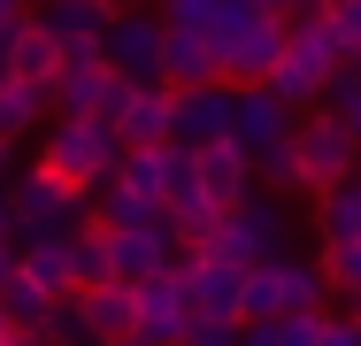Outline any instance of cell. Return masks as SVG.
<instances>
[{
  "instance_id": "cell-1",
  "label": "cell",
  "mask_w": 361,
  "mask_h": 346,
  "mask_svg": "<svg viewBox=\"0 0 361 346\" xmlns=\"http://www.w3.org/2000/svg\"><path fill=\"white\" fill-rule=\"evenodd\" d=\"M116 162H123L116 124H108V116H77V108H62V124H54L47 146H39V169H54V177L77 185V193H100V185L116 177Z\"/></svg>"
},
{
  "instance_id": "cell-2",
  "label": "cell",
  "mask_w": 361,
  "mask_h": 346,
  "mask_svg": "<svg viewBox=\"0 0 361 346\" xmlns=\"http://www.w3.org/2000/svg\"><path fill=\"white\" fill-rule=\"evenodd\" d=\"M123 93H131V77L108 62V47H100V39L62 47V62H54V108H77V116H116V108H123Z\"/></svg>"
},
{
  "instance_id": "cell-3",
  "label": "cell",
  "mask_w": 361,
  "mask_h": 346,
  "mask_svg": "<svg viewBox=\"0 0 361 346\" xmlns=\"http://www.w3.org/2000/svg\"><path fill=\"white\" fill-rule=\"evenodd\" d=\"M331 69H338L331 23H285V54H277V69H269V85L285 93L292 108H315L323 85H331Z\"/></svg>"
},
{
  "instance_id": "cell-4",
  "label": "cell",
  "mask_w": 361,
  "mask_h": 346,
  "mask_svg": "<svg viewBox=\"0 0 361 346\" xmlns=\"http://www.w3.org/2000/svg\"><path fill=\"white\" fill-rule=\"evenodd\" d=\"M292 138H300V169H307V193H331V185H346L361 169V138L315 100L300 124H292Z\"/></svg>"
},
{
  "instance_id": "cell-5",
  "label": "cell",
  "mask_w": 361,
  "mask_h": 346,
  "mask_svg": "<svg viewBox=\"0 0 361 346\" xmlns=\"http://www.w3.org/2000/svg\"><path fill=\"white\" fill-rule=\"evenodd\" d=\"M216 47H223V77H231V85H269V69L285 54V16L254 8V16H238V23L223 31Z\"/></svg>"
},
{
  "instance_id": "cell-6",
  "label": "cell",
  "mask_w": 361,
  "mask_h": 346,
  "mask_svg": "<svg viewBox=\"0 0 361 346\" xmlns=\"http://www.w3.org/2000/svg\"><path fill=\"white\" fill-rule=\"evenodd\" d=\"M8 208H16V239H39V231H77L85 193L62 185L54 169H31V177H16V185H8Z\"/></svg>"
},
{
  "instance_id": "cell-7",
  "label": "cell",
  "mask_w": 361,
  "mask_h": 346,
  "mask_svg": "<svg viewBox=\"0 0 361 346\" xmlns=\"http://www.w3.org/2000/svg\"><path fill=\"white\" fill-rule=\"evenodd\" d=\"M131 292H139V331H131V339H146V346H185V323H192V292H185V262H169V270L139 277Z\"/></svg>"
},
{
  "instance_id": "cell-8",
  "label": "cell",
  "mask_w": 361,
  "mask_h": 346,
  "mask_svg": "<svg viewBox=\"0 0 361 346\" xmlns=\"http://www.w3.org/2000/svg\"><path fill=\"white\" fill-rule=\"evenodd\" d=\"M100 47H108V62L123 69V77H161L169 23H161V8H116L108 31H100Z\"/></svg>"
},
{
  "instance_id": "cell-9",
  "label": "cell",
  "mask_w": 361,
  "mask_h": 346,
  "mask_svg": "<svg viewBox=\"0 0 361 346\" xmlns=\"http://www.w3.org/2000/svg\"><path fill=\"white\" fill-rule=\"evenodd\" d=\"M108 246H116V277H123V285H139V277L185 262V239H177V215H169V208H161L154 223H116Z\"/></svg>"
},
{
  "instance_id": "cell-10",
  "label": "cell",
  "mask_w": 361,
  "mask_h": 346,
  "mask_svg": "<svg viewBox=\"0 0 361 346\" xmlns=\"http://www.w3.org/2000/svg\"><path fill=\"white\" fill-rule=\"evenodd\" d=\"M123 146H161V138L177 131V85L169 77H131V93H123V108L108 116Z\"/></svg>"
},
{
  "instance_id": "cell-11",
  "label": "cell",
  "mask_w": 361,
  "mask_h": 346,
  "mask_svg": "<svg viewBox=\"0 0 361 346\" xmlns=\"http://www.w3.org/2000/svg\"><path fill=\"white\" fill-rule=\"evenodd\" d=\"M238 124V85L231 77H216V85H177V146H208V138H223Z\"/></svg>"
},
{
  "instance_id": "cell-12",
  "label": "cell",
  "mask_w": 361,
  "mask_h": 346,
  "mask_svg": "<svg viewBox=\"0 0 361 346\" xmlns=\"http://www.w3.org/2000/svg\"><path fill=\"white\" fill-rule=\"evenodd\" d=\"M192 162H200V185H208V201H216V208H238L246 193H254V146H246L238 131L192 146Z\"/></svg>"
},
{
  "instance_id": "cell-13",
  "label": "cell",
  "mask_w": 361,
  "mask_h": 346,
  "mask_svg": "<svg viewBox=\"0 0 361 346\" xmlns=\"http://www.w3.org/2000/svg\"><path fill=\"white\" fill-rule=\"evenodd\" d=\"M77 316H85V339L92 346H116L139 331V292L123 285V277H108V285H77Z\"/></svg>"
},
{
  "instance_id": "cell-14",
  "label": "cell",
  "mask_w": 361,
  "mask_h": 346,
  "mask_svg": "<svg viewBox=\"0 0 361 346\" xmlns=\"http://www.w3.org/2000/svg\"><path fill=\"white\" fill-rule=\"evenodd\" d=\"M185 292H192V316H246V270L185 254Z\"/></svg>"
},
{
  "instance_id": "cell-15",
  "label": "cell",
  "mask_w": 361,
  "mask_h": 346,
  "mask_svg": "<svg viewBox=\"0 0 361 346\" xmlns=\"http://www.w3.org/2000/svg\"><path fill=\"white\" fill-rule=\"evenodd\" d=\"M300 124V108H292L277 85H238V124L231 131L246 138V146H269V138H285Z\"/></svg>"
},
{
  "instance_id": "cell-16",
  "label": "cell",
  "mask_w": 361,
  "mask_h": 346,
  "mask_svg": "<svg viewBox=\"0 0 361 346\" xmlns=\"http://www.w3.org/2000/svg\"><path fill=\"white\" fill-rule=\"evenodd\" d=\"M16 270L39 277L54 300L77 292V262H70V231H39V239H16Z\"/></svg>"
},
{
  "instance_id": "cell-17",
  "label": "cell",
  "mask_w": 361,
  "mask_h": 346,
  "mask_svg": "<svg viewBox=\"0 0 361 346\" xmlns=\"http://www.w3.org/2000/svg\"><path fill=\"white\" fill-rule=\"evenodd\" d=\"M54 62H62V39H54L39 16H23V23L8 31V77H23V85H54Z\"/></svg>"
},
{
  "instance_id": "cell-18",
  "label": "cell",
  "mask_w": 361,
  "mask_h": 346,
  "mask_svg": "<svg viewBox=\"0 0 361 346\" xmlns=\"http://www.w3.org/2000/svg\"><path fill=\"white\" fill-rule=\"evenodd\" d=\"M161 77H169V85H216V77H223V47L208 39V31H169Z\"/></svg>"
},
{
  "instance_id": "cell-19",
  "label": "cell",
  "mask_w": 361,
  "mask_h": 346,
  "mask_svg": "<svg viewBox=\"0 0 361 346\" xmlns=\"http://www.w3.org/2000/svg\"><path fill=\"white\" fill-rule=\"evenodd\" d=\"M161 193H154V185H139V177H123V169H116V177H108V185H100V201L85 208V215H92V223H108V231H116V223H154V215H161Z\"/></svg>"
},
{
  "instance_id": "cell-20",
  "label": "cell",
  "mask_w": 361,
  "mask_h": 346,
  "mask_svg": "<svg viewBox=\"0 0 361 346\" xmlns=\"http://www.w3.org/2000/svg\"><path fill=\"white\" fill-rule=\"evenodd\" d=\"M47 100H54V85L0 77V138H8V146H23L31 131H47Z\"/></svg>"
},
{
  "instance_id": "cell-21",
  "label": "cell",
  "mask_w": 361,
  "mask_h": 346,
  "mask_svg": "<svg viewBox=\"0 0 361 346\" xmlns=\"http://www.w3.org/2000/svg\"><path fill=\"white\" fill-rule=\"evenodd\" d=\"M31 16H39L62 47H77V39H100L116 8H108V0H31Z\"/></svg>"
},
{
  "instance_id": "cell-22",
  "label": "cell",
  "mask_w": 361,
  "mask_h": 346,
  "mask_svg": "<svg viewBox=\"0 0 361 346\" xmlns=\"http://www.w3.org/2000/svg\"><path fill=\"white\" fill-rule=\"evenodd\" d=\"M292 308V254H262L246 270V323L254 316H285Z\"/></svg>"
},
{
  "instance_id": "cell-23",
  "label": "cell",
  "mask_w": 361,
  "mask_h": 346,
  "mask_svg": "<svg viewBox=\"0 0 361 346\" xmlns=\"http://www.w3.org/2000/svg\"><path fill=\"white\" fill-rule=\"evenodd\" d=\"M0 316H8V331H31V339H39V331H47V316H54V292H47V285H39V277H8V285H0Z\"/></svg>"
},
{
  "instance_id": "cell-24",
  "label": "cell",
  "mask_w": 361,
  "mask_h": 346,
  "mask_svg": "<svg viewBox=\"0 0 361 346\" xmlns=\"http://www.w3.org/2000/svg\"><path fill=\"white\" fill-rule=\"evenodd\" d=\"M254 177L269 185V193H307V169H300V138H269V146H254Z\"/></svg>"
},
{
  "instance_id": "cell-25",
  "label": "cell",
  "mask_w": 361,
  "mask_h": 346,
  "mask_svg": "<svg viewBox=\"0 0 361 346\" xmlns=\"http://www.w3.org/2000/svg\"><path fill=\"white\" fill-rule=\"evenodd\" d=\"M315 231H323V239H354L361 231V169L346 177V185L315 193Z\"/></svg>"
},
{
  "instance_id": "cell-26",
  "label": "cell",
  "mask_w": 361,
  "mask_h": 346,
  "mask_svg": "<svg viewBox=\"0 0 361 346\" xmlns=\"http://www.w3.org/2000/svg\"><path fill=\"white\" fill-rule=\"evenodd\" d=\"M70 262H77V285H108V277H116L108 223H85V231H70Z\"/></svg>"
},
{
  "instance_id": "cell-27",
  "label": "cell",
  "mask_w": 361,
  "mask_h": 346,
  "mask_svg": "<svg viewBox=\"0 0 361 346\" xmlns=\"http://www.w3.org/2000/svg\"><path fill=\"white\" fill-rule=\"evenodd\" d=\"M323 108H331V116H338V124L361 138V54H338L331 85H323Z\"/></svg>"
},
{
  "instance_id": "cell-28",
  "label": "cell",
  "mask_w": 361,
  "mask_h": 346,
  "mask_svg": "<svg viewBox=\"0 0 361 346\" xmlns=\"http://www.w3.org/2000/svg\"><path fill=\"white\" fill-rule=\"evenodd\" d=\"M323 277H331V292H361V231L354 239H323Z\"/></svg>"
},
{
  "instance_id": "cell-29",
  "label": "cell",
  "mask_w": 361,
  "mask_h": 346,
  "mask_svg": "<svg viewBox=\"0 0 361 346\" xmlns=\"http://www.w3.org/2000/svg\"><path fill=\"white\" fill-rule=\"evenodd\" d=\"M323 316L331 308H285V316H269L277 323V346H315L323 339Z\"/></svg>"
},
{
  "instance_id": "cell-30",
  "label": "cell",
  "mask_w": 361,
  "mask_h": 346,
  "mask_svg": "<svg viewBox=\"0 0 361 346\" xmlns=\"http://www.w3.org/2000/svg\"><path fill=\"white\" fill-rule=\"evenodd\" d=\"M238 331H246V316H192L185 346H238Z\"/></svg>"
},
{
  "instance_id": "cell-31",
  "label": "cell",
  "mask_w": 361,
  "mask_h": 346,
  "mask_svg": "<svg viewBox=\"0 0 361 346\" xmlns=\"http://www.w3.org/2000/svg\"><path fill=\"white\" fill-rule=\"evenodd\" d=\"M331 39L338 54H361V0H331Z\"/></svg>"
},
{
  "instance_id": "cell-32",
  "label": "cell",
  "mask_w": 361,
  "mask_h": 346,
  "mask_svg": "<svg viewBox=\"0 0 361 346\" xmlns=\"http://www.w3.org/2000/svg\"><path fill=\"white\" fill-rule=\"evenodd\" d=\"M315 346H361L354 316H323V339H315Z\"/></svg>"
},
{
  "instance_id": "cell-33",
  "label": "cell",
  "mask_w": 361,
  "mask_h": 346,
  "mask_svg": "<svg viewBox=\"0 0 361 346\" xmlns=\"http://www.w3.org/2000/svg\"><path fill=\"white\" fill-rule=\"evenodd\" d=\"M23 16H31V0H0V31H16Z\"/></svg>"
},
{
  "instance_id": "cell-34",
  "label": "cell",
  "mask_w": 361,
  "mask_h": 346,
  "mask_svg": "<svg viewBox=\"0 0 361 346\" xmlns=\"http://www.w3.org/2000/svg\"><path fill=\"white\" fill-rule=\"evenodd\" d=\"M16 277V231H0V285Z\"/></svg>"
},
{
  "instance_id": "cell-35",
  "label": "cell",
  "mask_w": 361,
  "mask_h": 346,
  "mask_svg": "<svg viewBox=\"0 0 361 346\" xmlns=\"http://www.w3.org/2000/svg\"><path fill=\"white\" fill-rule=\"evenodd\" d=\"M0 346H39V339H31V331H0Z\"/></svg>"
},
{
  "instance_id": "cell-36",
  "label": "cell",
  "mask_w": 361,
  "mask_h": 346,
  "mask_svg": "<svg viewBox=\"0 0 361 346\" xmlns=\"http://www.w3.org/2000/svg\"><path fill=\"white\" fill-rule=\"evenodd\" d=\"M8 162H16V146H8V138H0V185H8Z\"/></svg>"
},
{
  "instance_id": "cell-37",
  "label": "cell",
  "mask_w": 361,
  "mask_h": 346,
  "mask_svg": "<svg viewBox=\"0 0 361 346\" xmlns=\"http://www.w3.org/2000/svg\"><path fill=\"white\" fill-rule=\"evenodd\" d=\"M254 8H269V16H285V8H292V0H254Z\"/></svg>"
},
{
  "instance_id": "cell-38",
  "label": "cell",
  "mask_w": 361,
  "mask_h": 346,
  "mask_svg": "<svg viewBox=\"0 0 361 346\" xmlns=\"http://www.w3.org/2000/svg\"><path fill=\"white\" fill-rule=\"evenodd\" d=\"M346 316H354V331H361V292H354V300H346Z\"/></svg>"
},
{
  "instance_id": "cell-39",
  "label": "cell",
  "mask_w": 361,
  "mask_h": 346,
  "mask_svg": "<svg viewBox=\"0 0 361 346\" xmlns=\"http://www.w3.org/2000/svg\"><path fill=\"white\" fill-rule=\"evenodd\" d=\"M108 8H154V0H108Z\"/></svg>"
},
{
  "instance_id": "cell-40",
  "label": "cell",
  "mask_w": 361,
  "mask_h": 346,
  "mask_svg": "<svg viewBox=\"0 0 361 346\" xmlns=\"http://www.w3.org/2000/svg\"><path fill=\"white\" fill-rule=\"evenodd\" d=\"M0 77H8V31H0Z\"/></svg>"
},
{
  "instance_id": "cell-41",
  "label": "cell",
  "mask_w": 361,
  "mask_h": 346,
  "mask_svg": "<svg viewBox=\"0 0 361 346\" xmlns=\"http://www.w3.org/2000/svg\"><path fill=\"white\" fill-rule=\"evenodd\" d=\"M116 346H146V339H116Z\"/></svg>"
},
{
  "instance_id": "cell-42",
  "label": "cell",
  "mask_w": 361,
  "mask_h": 346,
  "mask_svg": "<svg viewBox=\"0 0 361 346\" xmlns=\"http://www.w3.org/2000/svg\"><path fill=\"white\" fill-rule=\"evenodd\" d=\"M0 331H8V316H0Z\"/></svg>"
}]
</instances>
